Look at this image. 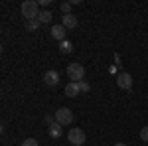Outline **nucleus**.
Returning a JSON list of instances; mask_svg holds the SVG:
<instances>
[{"instance_id":"17","label":"nucleus","mask_w":148,"mask_h":146,"mask_svg":"<svg viewBox=\"0 0 148 146\" xmlns=\"http://www.w3.org/2000/svg\"><path fill=\"white\" fill-rule=\"evenodd\" d=\"M138 136H140V140H142V142H148V126H142Z\"/></svg>"},{"instance_id":"12","label":"nucleus","mask_w":148,"mask_h":146,"mask_svg":"<svg viewBox=\"0 0 148 146\" xmlns=\"http://www.w3.org/2000/svg\"><path fill=\"white\" fill-rule=\"evenodd\" d=\"M59 49H61V53H71V51H73V44H71L69 40H63V42L59 44Z\"/></svg>"},{"instance_id":"11","label":"nucleus","mask_w":148,"mask_h":146,"mask_svg":"<svg viewBox=\"0 0 148 146\" xmlns=\"http://www.w3.org/2000/svg\"><path fill=\"white\" fill-rule=\"evenodd\" d=\"M51 16H53V14H51L49 10H42L40 16H38V20H40V24H49L51 22Z\"/></svg>"},{"instance_id":"19","label":"nucleus","mask_w":148,"mask_h":146,"mask_svg":"<svg viewBox=\"0 0 148 146\" xmlns=\"http://www.w3.org/2000/svg\"><path fill=\"white\" fill-rule=\"evenodd\" d=\"M49 2H51V0H40L38 4H40V6H49Z\"/></svg>"},{"instance_id":"1","label":"nucleus","mask_w":148,"mask_h":146,"mask_svg":"<svg viewBox=\"0 0 148 146\" xmlns=\"http://www.w3.org/2000/svg\"><path fill=\"white\" fill-rule=\"evenodd\" d=\"M20 10H22V16H26V20H38V16H40V4L36 0H24Z\"/></svg>"},{"instance_id":"15","label":"nucleus","mask_w":148,"mask_h":146,"mask_svg":"<svg viewBox=\"0 0 148 146\" xmlns=\"http://www.w3.org/2000/svg\"><path fill=\"white\" fill-rule=\"evenodd\" d=\"M59 8L63 12V16L65 14H71V2H63V4H59Z\"/></svg>"},{"instance_id":"5","label":"nucleus","mask_w":148,"mask_h":146,"mask_svg":"<svg viewBox=\"0 0 148 146\" xmlns=\"http://www.w3.org/2000/svg\"><path fill=\"white\" fill-rule=\"evenodd\" d=\"M116 85L125 91H130L132 89V75L130 73H119L116 75Z\"/></svg>"},{"instance_id":"10","label":"nucleus","mask_w":148,"mask_h":146,"mask_svg":"<svg viewBox=\"0 0 148 146\" xmlns=\"http://www.w3.org/2000/svg\"><path fill=\"white\" fill-rule=\"evenodd\" d=\"M47 132H49L51 138H59L61 136V124L56 123V124H51V126H47Z\"/></svg>"},{"instance_id":"2","label":"nucleus","mask_w":148,"mask_h":146,"mask_svg":"<svg viewBox=\"0 0 148 146\" xmlns=\"http://www.w3.org/2000/svg\"><path fill=\"white\" fill-rule=\"evenodd\" d=\"M56 121L61 126H67V124H71L73 121H75V117H73V111L71 109H67V107H59L56 111Z\"/></svg>"},{"instance_id":"4","label":"nucleus","mask_w":148,"mask_h":146,"mask_svg":"<svg viewBox=\"0 0 148 146\" xmlns=\"http://www.w3.org/2000/svg\"><path fill=\"white\" fill-rule=\"evenodd\" d=\"M67 138H69V142H71L73 146H81L83 142H85V132H83L81 128H77V126H73V128L67 132Z\"/></svg>"},{"instance_id":"6","label":"nucleus","mask_w":148,"mask_h":146,"mask_svg":"<svg viewBox=\"0 0 148 146\" xmlns=\"http://www.w3.org/2000/svg\"><path fill=\"white\" fill-rule=\"evenodd\" d=\"M65 34H67V28H65L63 24H56V26H51V38L57 40L59 44L65 40Z\"/></svg>"},{"instance_id":"9","label":"nucleus","mask_w":148,"mask_h":146,"mask_svg":"<svg viewBox=\"0 0 148 146\" xmlns=\"http://www.w3.org/2000/svg\"><path fill=\"white\" fill-rule=\"evenodd\" d=\"M61 24H63L67 30H73V28L77 26V16H75V14H65L63 20H61Z\"/></svg>"},{"instance_id":"3","label":"nucleus","mask_w":148,"mask_h":146,"mask_svg":"<svg viewBox=\"0 0 148 146\" xmlns=\"http://www.w3.org/2000/svg\"><path fill=\"white\" fill-rule=\"evenodd\" d=\"M67 77L71 81H75V83L83 81V77H85V67L81 63H69L67 65Z\"/></svg>"},{"instance_id":"18","label":"nucleus","mask_w":148,"mask_h":146,"mask_svg":"<svg viewBox=\"0 0 148 146\" xmlns=\"http://www.w3.org/2000/svg\"><path fill=\"white\" fill-rule=\"evenodd\" d=\"M22 146H38V140L36 138H26L22 142Z\"/></svg>"},{"instance_id":"13","label":"nucleus","mask_w":148,"mask_h":146,"mask_svg":"<svg viewBox=\"0 0 148 146\" xmlns=\"http://www.w3.org/2000/svg\"><path fill=\"white\" fill-rule=\"evenodd\" d=\"M40 26H42V24H40V20H28V22H26V28H28V32H36Z\"/></svg>"},{"instance_id":"7","label":"nucleus","mask_w":148,"mask_h":146,"mask_svg":"<svg viewBox=\"0 0 148 146\" xmlns=\"http://www.w3.org/2000/svg\"><path fill=\"white\" fill-rule=\"evenodd\" d=\"M44 83H46V85H49V87H56L57 83H59V73H57V71H53V69L46 71V75H44Z\"/></svg>"},{"instance_id":"20","label":"nucleus","mask_w":148,"mask_h":146,"mask_svg":"<svg viewBox=\"0 0 148 146\" xmlns=\"http://www.w3.org/2000/svg\"><path fill=\"white\" fill-rule=\"evenodd\" d=\"M116 146H125V144H116Z\"/></svg>"},{"instance_id":"14","label":"nucleus","mask_w":148,"mask_h":146,"mask_svg":"<svg viewBox=\"0 0 148 146\" xmlns=\"http://www.w3.org/2000/svg\"><path fill=\"white\" fill-rule=\"evenodd\" d=\"M79 89H81V93H89V91H91V85L83 79V81H79Z\"/></svg>"},{"instance_id":"8","label":"nucleus","mask_w":148,"mask_h":146,"mask_svg":"<svg viewBox=\"0 0 148 146\" xmlns=\"http://www.w3.org/2000/svg\"><path fill=\"white\" fill-rule=\"evenodd\" d=\"M79 93H81L79 83H75V81H69L67 85H65V95H67V97H77Z\"/></svg>"},{"instance_id":"16","label":"nucleus","mask_w":148,"mask_h":146,"mask_svg":"<svg viewBox=\"0 0 148 146\" xmlns=\"http://www.w3.org/2000/svg\"><path fill=\"white\" fill-rule=\"evenodd\" d=\"M44 123H46L47 126L56 124V123H57V121H56V114H46V117H44Z\"/></svg>"}]
</instances>
